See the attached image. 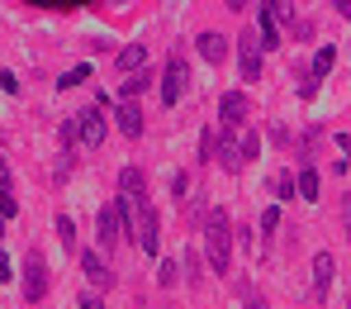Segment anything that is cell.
<instances>
[{"mask_svg":"<svg viewBox=\"0 0 351 309\" xmlns=\"http://www.w3.org/2000/svg\"><path fill=\"white\" fill-rule=\"evenodd\" d=\"M204 257H209V271H228L233 262V219L223 209H209L204 214Z\"/></svg>","mask_w":351,"mask_h":309,"instance_id":"obj_1","label":"cell"},{"mask_svg":"<svg viewBox=\"0 0 351 309\" xmlns=\"http://www.w3.org/2000/svg\"><path fill=\"white\" fill-rule=\"evenodd\" d=\"M19 271H24V300L38 305V300L48 295V257H43L38 247H29L24 262H19Z\"/></svg>","mask_w":351,"mask_h":309,"instance_id":"obj_2","label":"cell"},{"mask_svg":"<svg viewBox=\"0 0 351 309\" xmlns=\"http://www.w3.org/2000/svg\"><path fill=\"white\" fill-rule=\"evenodd\" d=\"M233 43H237V67H242V81H261V58H266V48H261L256 29L237 34Z\"/></svg>","mask_w":351,"mask_h":309,"instance_id":"obj_3","label":"cell"},{"mask_svg":"<svg viewBox=\"0 0 351 309\" xmlns=\"http://www.w3.org/2000/svg\"><path fill=\"white\" fill-rule=\"evenodd\" d=\"M133 243L143 247L147 257H157V252H162V219H157V209H152V205H138V233H133Z\"/></svg>","mask_w":351,"mask_h":309,"instance_id":"obj_4","label":"cell"},{"mask_svg":"<svg viewBox=\"0 0 351 309\" xmlns=\"http://www.w3.org/2000/svg\"><path fill=\"white\" fill-rule=\"evenodd\" d=\"M185 81H190V71H185V53L176 48L171 58H167V76H162V105H167V110H171V105H180Z\"/></svg>","mask_w":351,"mask_h":309,"instance_id":"obj_5","label":"cell"},{"mask_svg":"<svg viewBox=\"0 0 351 309\" xmlns=\"http://www.w3.org/2000/svg\"><path fill=\"white\" fill-rule=\"evenodd\" d=\"M76 128H81V143H86V148H100L105 133H110V119L100 115V105H86V110L76 115Z\"/></svg>","mask_w":351,"mask_h":309,"instance_id":"obj_6","label":"cell"},{"mask_svg":"<svg viewBox=\"0 0 351 309\" xmlns=\"http://www.w3.org/2000/svg\"><path fill=\"white\" fill-rule=\"evenodd\" d=\"M247 115H252V100H247V91H223L219 95V124H247Z\"/></svg>","mask_w":351,"mask_h":309,"instance_id":"obj_7","label":"cell"},{"mask_svg":"<svg viewBox=\"0 0 351 309\" xmlns=\"http://www.w3.org/2000/svg\"><path fill=\"white\" fill-rule=\"evenodd\" d=\"M81 271H86V281H90L95 290H110V286H114V271H110V262H105L95 247L81 252Z\"/></svg>","mask_w":351,"mask_h":309,"instance_id":"obj_8","label":"cell"},{"mask_svg":"<svg viewBox=\"0 0 351 309\" xmlns=\"http://www.w3.org/2000/svg\"><path fill=\"white\" fill-rule=\"evenodd\" d=\"M95 238H100V247H105V252H114V247H119V238H123V224H119L114 205H105V209L95 214Z\"/></svg>","mask_w":351,"mask_h":309,"instance_id":"obj_9","label":"cell"},{"mask_svg":"<svg viewBox=\"0 0 351 309\" xmlns=\"http://www.w3.org/2000/svg\"><path fill=\"white\" fill-rule=\"evenodd\" d=\"M256 38H261V48L271 53V48H280V29H276V10L266 5V0H256Z\"/></svg>","mask_w":351,"mask_h":309,"instance_id":"obj_10","label":"cell"},{"mask_svg":"<svg viewBox=\"0 0 351 309\" xmlns=\"http://www.w3.org/2000/svg\"><path fill=\"white\" fill-rule=\"evenodd\" d=\"M114 124L123 138H143V110H138V100H119L114 105Z\"/></svg>","mask_w":351,"mask_h":309,"instance_id":"obj_11","label":"cell"},{"mask_svg":"<svg viewBox=\"0 0 351 309\" xmlns=\"http://www.w3.org/2000/svg\"><path fill=\"white\" fill-rule=\"evenodd\" d=\"M332 271H337L332 252H318V257H313V300H328V290H332Z\"/></svg>","mask_w":351,"mask_h":309,"instance_id":"obj_12","label":"cell"},{"mask_svg":"<svg viewBox=\"0 0 351 309\" xmlns=\"http://www.w3.org/2000/svg\"><path fill=\"white\" fill-rule=\"evenodd\" d=\"M195 48H199V58L209 62V67H223V62H228V38H223V34H199Z\"/></svg>","mask_w":351,"mask_h":309,"instance_id":"obj_13","label":"cell"},{"mask_svg":"<svg viewBox=\"0 0 351 309\" xmlns=\"http://www.w3.org/2000/svg\"><path fill=\"white\" fill-rule=\"evenodd\" d=\"M119 190L133 200V209H138V205H147V176H143L138 167H123V172H119Z\"/></svg>","mask_w":351,"mask_h":309,"instance_id":"obj_14","label":"cell"},{"mask_svg":"<svg viewBox=\"0 0 351 309\" xmlns=\"http://www.w3.org/2000/svg\"><path fill=\"white\" fill-rule=\"evenodd\" d=\"M114 67L123 71V76H128V71H143V67H147V43H128V48H119Z\"/></svg>","mask_w":351,"mask_h":309,"instance_id":"obj_15","label":"cell"},{"mask_svg":"<svg viewBox=\"0 0 351 309\" xmlns=\"http://www.w3.org/2000/svg\"><path fill=\"white\" fill-rule=\"evenodd\" d=\"M308 67H313V81H323V76L337 67V43H323V48L313 53V62H308Z\"/></svg>","mask_w":351,"mask_h":309,"instance_id":"obj_16","label":"cell"},{"mask_svg":"<svg viewBox=\"0 0 351 309\" xmlns=\"http://www.w3.org/2000/svg\"><path fill=\"white\" fill-rule=\"evenodd\" d=\"M294 195H299V200H318V172H313V162L299 167V176H294Z\"/></svg>","mask_w":351,"mask_h":309,"instance_id":"obj_17","label":"cell"},{"mask_svg":"<svg viewBox=\"0 0 351 309\" xmlns=\"http://www.w3.org/2000/svg\"><path fill=\"white\" fill-rule=\"evenodd\" d=\"M143 91H147V71H128L123 86H119V100H138Z\"/></svg>","mask_w":351,"mask_h":309,"instance_id":"obj_18","label":"cell"},{"mask_svg":"<svg viewBox=\"0 0 351 309\" xmlns=\"http://www.w3.org/2000/svg\"><path fill=\"white\" fill-rule=\"evenodd\" d=\"M180 271H185V286H199V281H204V271H199V252H195V247L180 252Z\"/></svg>","mask_w":351,"mask_h":309,"instance_id":"obj_19","label":"cell"},{"mask_svg":"<svg viewBox=\"0 0 351 309\" xmlns=\"http://www.w3.org/2000/svg\"><path fill=\"white\" fill-rule=\"evenodd\" d=\"M256 229H261V243H271V238H276V229H280V205H266Z\"/></svg>","mask_w":351,"mask_h":309,"instance_id":"obj_20","label":"cell"},{"mask_svg":"<svg viewBox=\"0 0 351 309\" xmlns=\"http://www.w3.org/2000/svg\"><path fill=\"white\" fill-rule=\"evenodd\" d=\"M58 238H62L66 252H76V219L71 214H58Z\"/></svg>","mask_w":351,"mask_h":309,"instance_id":"obj_21","label":"cell"},{"mask_svg":"<svg viewBox=\"0 0 351 309\" xmlns=\"http://www.w3.org/2000/svg\"><path fill=\"white\" fill-rule=\"evenodd\" d=\"M271 195H276V200H294V176L290 172H276V176H271Z\"/></svg>","mask_w":351,"mask_h":309,"instance_id":"obj_22","label":"cell"},{"mask_svg":"<svg viewBox=\"0 0 351 309\" xmlns=\"http://www.w3.org/2000/svg\"><path fill=\"white\" fill-rule=\"evenodd\" d=\"M58 138H62V148H66V152H71V148H76V143H81V128H76V115H71V119H62Z\"/></svg>","mask_w":351,"mask_h":309,"instance_id":"obj_23","label":"cell"},{"mask_svg":"<svg viewBox=\"0 0 351 309\" xmlns=\"http://www.w3.org/2000/svg\"><path fill=\"white\" fill-rule=\"evenodd\" d=\"M214 148H219V128H204L199 133V162H214Z\"/></svg>","mask_w":351,"mask_h":309,"instance_id":"obj_24","label":"cell"},{"mask_svg":"<svg viewBox=\"0 0 351 309\" xmlns=\"http://www.w3.org/2000/svg\"><path fill=\"white\" fill-rule=\"evenodd\" d=\"M237 148H242V157H256V152H261V133H256V128H247V133L237 138Z\"/></svg>","mask_w":351,"mask_h":309,"instance_id":"obj_25","label":"cell"},{"mask_svg":"<svg viewBox=\"0 0 351 309\" xmlns=\"http://www.w3.org/2000/svg\"><path fill=\"white\" fill-rule=\"evenodd\" d=\"M86 76H90V67L81 62V67H71V71H66V76H62V81H58V91H71V86H81Z\"/></svg>","mask_w":351,"mask_h":309,"instance_id":"obj_26","label":"cell"},{"mask_svg":"<svg viewBox=\"0 0 351 309\" xmlns=\"http://www.w3.org/2000/svg\"><path fill=\"white\" fill-rule=\"evenodd\" d=\"M176 281H180V262H162V271H157V286H167V290H171Z\"/></svg>","mask_w":351,"mask_h":309,"instance_id":"obj_27","label":"cell"},{"mask_svg":"<svg viewBox=\"0 0 351 309\" xmlns=\"http://www.w3.org/2000/svg\"><path fill=\"white\" fill-rule=\"evenodd\" d=\"M266 5L276 10V19H280V24H294V19H299V14H294V0H266Z\"/></svg>","mask_w":351,"mask_h":309,"instance_id":"obj_28","label":"cell"},{"mask_svg":"<svg viewBox=\"0 0 351 309\" xmlns=\"http://www.w3.org/2000/svg\"><path fill=\"white\" fill-rule=\"evenodd\" d=\"M290 34H294V43H308V38H313V19H294Z\"/></svg>","mask_w":351,"mask_h":309,"instance_id":"obj_29","label":"cell"},{"mask_svg":"<svg viewBox=\"0 0 351 309\" xmlns=\"http://www.w3.org/2000/svg\"><path fill=\"white\" fill-rule=\"evenodd\" d=\"M19 214V205H14V195L10 190H0V219H14Z\"/></svg>","mask_w":351,"mask_h":309,"instance_id":"obj_30","label":"cell"},{"mask_svg":"<svg viewBox=\"0 0 351 309\" xmlns=\"http://www.w3.org/2000/svg\"><path fill=\"white\" fill-rule=\"evenodd\" d=\"M290 71H294V86H299V81H308V76H313V67H308V62H304V58H294V62H290Z\"/></svg>","mask_w":351,"mask_h":309,"instance_id":"obj_31","label":"cell"},{"mask_svg":"<svg viewBox=\"0 0 351 309\" xmlns=\"http://www.w3.org/2000/svg\"><path fill=\"white\" fill-rule=\"evenodd\" d=\"M0 91H5V95H19V76H14V71H0Z\"/></svg>","mask_w":351,"mask_h":309,"instance_id":"obj_32","label":"cell"},{"mask_svg":"<svg viewBox=\"0 0 351 309\" xmlns=\"http://www.w3.org/2000/svg\"><path fill=\"white\" fill-rule=\"evenodd\" d=\"M171 195H176V200H185V195H190V181H185V172H176V176H171Z\"/></svg>","mask_w":351,"mask_h":309,"instance_id":"obj_33","label":"cell"},{"mask_svg":"<svg viewBox=\"0 0 351 309\" xmlns=\"http://www.w3.org/2000/svg\"><path fill=\"white\" fill-rule=\"evenodd\" d=\"M242 300H247V309H266V300H261V295H252V286H247V281H242Z\"/></svg>","mask_w":351,"mask_h":309,"instance_id":"obj_34","label":"cell"},{"mask_svg":"<svg viewBox=\"0 0 351 309\" xmlns=\"http://www.w3.org/2000/svg\"><path fill=\"white\" fill-rule=\"evenodd\" d=\"M313 95H318V81H313V76H308V81H299V100H313Z\"/></svg>","mask_w":351,"mask_h":309,"instance_id":"obj_35","label":"cell"},{"mask_svg":"<svg viewBox=\"0 0 351 309\" xmlns=\"http://www.w3.org/2000/svg\"><path fill=\"white\" fill-rule=\"evenodd\" d=\"M271 143H280V148H285V143H290V128H285V124H271Z\"/></svg>","mask_w":351,"mask_h":309,"instance_id":"obj_36","label":"cell"},{"mask_svg":"<svg viewBox=\"0 0 351 309\" xmlns=\"http://www.w3.org/2000/svg\"><path fill=\"white\" fill-rule=\"evenodd\" d=\"M10 276H14V262H10V252L0 247V281H10Z\"/></svg>","mask_w":351,"mask_h":309,"instance_id":"obj_37","label":"cell"},{"mask_svg":"<svg viewBox=\"0 0 351 309\" xmlns=\"http://www.w3.org/2000/svg\"><path fill=\"white\" fill-rule=\"evenodd\" d=\"M342 224H347V243H351V195H342Z\"/></svg>","mask_w":351,"mask_h":309,"instance_id":"obj_38","label":"cell"},{"mask_svg":"<svg viewBox=\"0 0 351 309\" xmlns=\"http://www.w3.org/2000/svg\"><path fill=\"white\" fill-rule=\"evenodd\" d=\"M81 309H105V300H100V295L90 290V295H81Z\"/></svg>","mask_w":351,"mask_h":309,"instance_id":"obj_39","label":"cell"},{"mask_svg":"<svg viewBox=\"0 0 351 309\" xmlns=\"http://www.w3.org/2000/svg\"><path fill=\"white\" fill-rule=\"evenodd\" d=\"M328 5H332V10H337L342 19H351V0H328Z\"/></svg>","mask_w":351,"mask_h":309,"instance_id":"obj_40","label":"cell"},{"mask_svg":"<svg viewBox=\"0 0 351 309\" xmlns=\"http://www.w3.org/2000/svg\"><path fill=\"white\" fill-rule=\"evenodd\" d=\"M0 190H10V162L0 157Z\"/></svg>","mask_w":351,"mask_h":309,"instance_id":"obj_41","label":"cell"},{"mask_svg":"<svg viewBox=\"0 0 351 309\" xmlns=\"http://www.w3.org/2000/svg\"><path fill=\"white\" fill-rule=\"evenodd\" d=\"M223 5H228V10H247V0H223Z\"/></svg>","mask_w":351,"mask_h":309,"instance_id":"obj_42","label":"cell"},{"mask_svg":"<svg viewBox=\"0 0 351 309\" xmlns=\"http://www.w3.org/2000/svg\"><path fill=\"white\" fill-rule=\"evenodd\" d=\"M0 243H5V219H0Z\"/></svg>","mask_w":351,"mask_h":309,"instance_id":"obj_43","label":"cell"}]
</instances>
